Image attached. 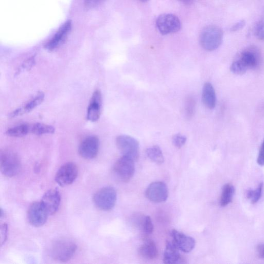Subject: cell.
<instances>
[{
	"label": "cell",
	"mask_w": 264,
	"mask_h": 264,
	"mask_svg": "<svg viewBox=\"0 0 264 264\" xmlns=\"http://www.w3.org/2000/svg\"><path fill=\"white\" fill-rule=\"evenodd\" d=\"M76 249L77 246L73 241L62 238L57 239L52 243L49 254L55 260L66 262L72 258Z\"/></svg>",
	"instance_id": "cell-1"
},
{
	"label": "cell",
	"mask_w": 264,
	"mask_h": 264,
	"mask_svg": "<svg viewBox=\"0 0 264 264\" xmlns=\"http://www.w3.org/2000/svg\"><path fill=\"white\" fill-rule=\"evenodd\" d=\"M259 59V55L255 51L251 49L243 51L231 65V71L237 75L244 74L248 70L256 68Z\"/></svg>",
	"instance_id": "cell-2"
},
{
	"label": "cell",
	"mask_w": 264,
	"mask_h": 264,
	"mask_svg": "<svg viewBox=\"0 0 264 264\" xmlns=\"http://www.w3.org/2000/svg\"><path fill=\"white\" fill-rule=\"evenodd\" d=\"M223 36V32L219 27L214 26H208L201 32L200 45L207 51H214L221 45Z\"/></svg>",
	"instance_id": "cell-3"
},
{
	"label": "cell",
	"mask_w": 264,
	"mask_h": 264,
	"mask_svg": "<svg viewBox=\"0 0 264 264\" xmlns=\"http://www.w3.org/2000/svg\"><path fill=\"white\" fill-rule=\"evenodd\" d=\"M1 171L6 177L12 178L21 169V162L17 154L12 150L5 149L0 153Z\"/></svg>",
	"instance_id": "cell-4"
},
{
	"label": "cell",
	"mask_w": 264,
	"mask_h": 264,
	"mask_svg": "<svg viewBox=\"0 0 264 264\" xmlns=\"http://www.w3.org/2000/svg\"><path fill=\"white\" fill-rule=\"evenodd\" d=\"M93 201L99 209L108 211L115 207L117 201V192L112 187H107L100 189L95 194Z\"/></svg>",
	"instance_id": "cell-5"
},
{
	"label": "cell",
	"mask_w": 264,
	"mask_h": 264,
	"mask_svg": "<svg viewBox=\"0 0 264 264\" xmlns=\"http://www.w3.org/2000/svg\"><path fill=\"white\" fill-rule=\"evenodd\" d=\"M116 145L123 156L128 157L134 161L138 160L139 145L136 139L128 135H120L116 138Z\"/></svg>",
	"instance_id": "cell-6"
},
{
	"label": "cell",
	"mask_w": 264,
	"mask_h": 264,
	"mask_svg": "<svg viewBox=\"0 0 264 264\" xmlns=\"http://www.w3.org/2000/svg\"><path fill=\"white\" fill-rule=\"evenodd\" d=\"M156 26L159 32L164 35L177 33L181 28L180 20L171 14L160 15L156 19Z\"/></svg>",
	"instance_id": "cell-7"
},
{
	"label": "cell",
	"mask_w": 264,
	"mask_h": 264,
	"mask_svg": "<svg viewBox=\"0 0 264 264\" xmlns=\"http://www.w3.org/2000/svg\"><path fill=\"white\" fill-rule=\"evenodd\" d=\"M134 160L123 156L116 162L114 171L116 176L122 181L128 182L133 178L135 173Z\"/></svg>",
	"instance_id": "cell-8"
},
{
	"label": "cell",
	"mask_w": 264,
	"mask_h": 264,
	"mask_svg": "<svg viewBox=\"0 0 264 264\" xmlns=\"http://www.w3.org/2000/svg\"><path fill=\"white\" fill-rule=\"evenodd\" d=\"M78 175L76 165L72 162H67L57 171L55 181L60 187H65L73 184Z\"/></svg>",
	"instance_id": "cell-9"
},
{
	"label": "cell",
	"mask_w": 264,
	"mask_h": 264,
	"mask_svg": "<svg viewBox=\"0 0 264 264\" xmlns=\"http://www.w3.org/2000/svg\"><path fill=\"white\" fill-rule=\"evenodd\" d=\"M49 215L40 201L33 203L29 208L27 216L30 224L33 226L39 227L45 224Z\"/></svg>",
	"instance_id": "cell-10"
},
{
	"label": "cell",
	"mask_w": 264,
	"mask_h": 264,
	"mask_svg": "<svg viewBox=\"0 0 264 264\" xmlns=\"http://www.w3.org/2000/svg\"><path fill=\"white\" fill-rule=\"evenodd\" d=\"M148 199L154 203L166 201L168 197L166 185L162 182H155L149 186L145 193Z\"/></svg>",
	"instance_id": "cell-11"
},
{
	"label": "cell",
	"mask_w": 264,
	"mask_h": 264,
	"mask_svg": "<svg viewBox=\"0 0 264 264\" xmlns=\"http://www.w3.org/2000/svg\"><path fill=\"white\" fill-rule=\"evenodd\" d=\"M99 140L97 137L91 136L83 140L79 146V155L86 159L95 158L99 152Z\"/></svg>",
	"instance_id": "cell-12"
},
{
	"label": "cell",
	"mask_w": 264,
	"mask_h": 264,
	"mask_svg": "<svg viewBox=\"0 0 264 264\" xmlns=\"http://www.w3.org/2000/svg\"><path fill=\"white\" fill-rule=\"evenodd\" d=\"M72 29V22L68 20L61 26L53 37L46 44L45 48L49 51H52L62 46Z\"/></svg>",
	"instance_id": "cell-13"
},
{
	"label": "cell",
	"mask_w": 264,
	"mask_h": 264,
	"mask_svg": "<svg viewBox=\"0 0 264 264\" xmlns=\"http://www.w3.org/2000/svg\"><path fill=\"white\" fill-rule=\"evenodd\" d=\"M170 235L172 238V242L180 251L185 253H189L195 247V240L192 237L175 230H172Z\"/></svg>",
	"instance_id": "cell-14"
},
{
	"label": "cell",
	"mask_w": 264,
	"mask_h": 264,
	"mask_svg": "<svg viewBox=\"0 0 264 264\" xmlns=\"http://www.w3.org/2000/svg\"><path fill=\"white\" fill-rule=\"evenodd\" d=\"M60 193L57 189H55L46 192L41 202L48 214L52 215L57 212L60 204Z\"/></svg>",
	"instance_id": "cell-15"
},
{
	"label": "cell",
	"mask_w": 264,
	"mask_h": 264,
	"mask_svg": "<svg viewBox=\"0 0 264 264\" xmlns=\"http://www.w3.org/2000/svg\"><path fill=\"white\" fill-rule=\"evenodd\" d=\"M101 105H102V96L99 91L94 92L92 97L87 109V118L89 120L96 122L100 118Z\"/></svg>",
	"instance_id": "cell-16"
},
{
	"label": "cell",
	"mask_w": 264,
	"mask_h": 264,
	"mask_svg": "<svg viewBox=\"0 0 264 264\" xmlns=\"http://www.w3.org/2000/svg\"><path fill=\"white\" fill-rule=\"evenodd\" d=\"M45 98L43 93H39L30 102L24 107L16 109L10 115L11 118H14L25 114L30 113L37 108L39 105L42 104Z\"/></svg>",
	"instance_id": "cell-17"
},
{
	"label": "cell",
	"mask_w": 264,
	"mask_h": 264,
	"mask_svg": "<svg viewBox=\"0 0 264 264\" xmlns=\"http://www.w3.org/2000/svg\"><path fill=\"white\" fill-rule=\"evenodd\" d=\"M179 251L172 241H167L164 254V262L165 263H180L182 260V257Z\"/></svg>",
	"instance_id": "cell-18"
},
{
	"label": "cell",
	"mask_w": 264,
	"mask_h": 264,
	"mask_svg": "<svg viewBox=\"0 0 264 264\" xmlns=\"http://www.w3.org/2000/svg\"><path fill=\"white\" fill-rule=\"evenodd\" d=\"M202 100L205 106L209 109H213L216 107V93L210 83H206L203 88Z\"/></svg>",
	"instance_id": "cell-19"
},
{
	"label": "cell",
	"mask_w": 264,
	"mask_h": 264,
	"mask_svg": "<svg viewBox=\"0 0 264 264\" xmlns=\"http://www.w3.org/2000/svg\"><path fill=\"white\" fill-rule=\"evenodd\" d=\"M139 254L147 259H155L158 256V250L155 242L152 240L146 241L138 250Z\"/></svg>",
	"instance_id": "cell-20"
},
{
	"label": "cell",
	"mask_w": 264,
	"mask_h": 264,
	"mask_svg": "<svg viewBox=\"0 0 264 264\" xmlns=\"http://www.w3.org/2000/svg\"><path fill=\"white\" fill-rule=\"evenodd\" d=\"M55 128L51 126L41 123H36L30 125V133L36 135L53 134Z\"/></svg>",
	"instance_id": "cell-21"
},
{
	"label": "cell",
	"mask_w": 264,
	"mask_h": 264,
	"mask_svg": "<svg viewBox=\"0 0 264 264\" xmlns=\"http://www.w3.org/2000/svg\"><path fill=\"white\" fill-rule=\"evenodd\" d=\"M234 193V188L230 184L226 185L223 187L220 198V205L221 207L228 206L232 201Z\"/></svg>",
	"instance_id": "cell-22"
},
{
	"label": "cell",
	"mask_w": 264,
	"mask_h": 264,
	"mask_svg": "<svg viewBox=\"0 0 264 264\" xmlns=\"http://www.w3.org/2000/svg\"><path fill=\"white\" fill-rule=\"evenodd\" d=\"M148 157L158 165L163 163L164 158L162 151L158 146H154L148 148L146 151Z\"/></svg>",
	"instance_id": "cell-23"
},
{
	"label": "cell",
	"mask_w": 264,
	"mask_h": 264,
	"mask_svg": "<svg viewBox=\"0 0 264 264\" xmlns=\"http://www.w3.org/2000/svg\"><path fill=\"white\" fill-rule=\"evenodd\" d=\"M29 133H30V125L22 124L8 129L6 132V134L13 137H22Z\"/></svg>",
	"instance_id": "cell-24"
},
{
	"label": "cell",
	"mask_w": 264,
	"mask_h": 264,
	"mask_svg": "<svg viewBox=\"0 0 264 264\" xmlns=\"http://www.w3.org/2000/svg\"><path fill=\"white\" fill-rule=\"evenodd\" d=\"M196 101L192 97L188 98L186 104V112L188 118H191L195 113Z\"/></svg>",
	"instance_id": "cell-25"
},
{
	"label": "cell",
	"mask_w": 264,
	"mask_h": 264,
	"mask_svg": "<svg viewBox=\"0 0 264 264\" xmlns=\"http://www.w3.org/2000/svg\"><path fill=\"white\" fill-rule=\"evenodd\" d=\"M262 184L259 185L258 188L255 191H249L247 194V197L248 199H251L252 204H256L259 200L262 191Z\"/></svg>",
	"instance_id": "cell-26"
},
{
	"label": "cell",
	"mask_w": 264,
	"mask_h": 264,
	"mask_svg": "<svg viewBox=\"0 0 264 264\" xmlns=\"http://www.w3.org/2000/svg\"><path fill=\"white\" fill-rule=\"evenodd\" d=\"M142 227L143 228L144 232L146 234H151L152 233L154 227L152 220L149 216L145 217L143 223H142Z\"/></svg>",
	"instance_id": "cell-27"
},
{
	"label": "cell",
	"mask_w": 264,
	"mask_h": 264,
	"mask_svg": "<svg viewBox=\"0 0 264 264\" xmlns=\"http://www.w3.org/2000/svg\"><path fill=\"white\" fill-rule=\"evenodd\" d=\"M255 33L259 39L264 40V11L259 22L256 25Z\"/></svg>",
	"instance_id": "cell-28"
},
{
	"label": "cell",
	"mask_w": 264,
	"mask_h": 264,
	"mask_svg": "<svg viewBox=\"0 0 264 264\" xmlns=\"http://www.w3.org/2000/svg\"><path fill=\"white\" fill-rule=\"evenodd\" d=\"M187 137L181 134H177L174 136L172 142L174 146L178 148H181L186 143Z\"/></svg>",
	"instance_id": "cell-29"
},
{
	"label": "cell",
	"mask_w": 264,
	"mask_h": 264,
	"mask_svg": "<svg viewBox=\"0 0 264 264\" xmlns=\"http://www.w3.org/2000/svg\"><path fill=\"white\" fill-rule=\"evenodd\" d=\"M105 0H84V5L86 8L93 9L102 5Z\"/></svg>",
	"instance_id": "cell-30"
},
{
	"label": "cell",
	"mask_w": 264,
	"mask_h": 264,
	"mask_svg": "<svg viewBox=\"0 0 264 264\" xmlns=\"http://www.w3.org/2000/svg\"><path fill=\"white\" fill-rule=\"evenodd\" d=\"M1 231V245L3 246L6 242L8 239V227L6 223L1 225L0 228Z\"/></svg>",
	"instance_id": "cell-31"
},
{
	"label": "cell",
	"mask_w": 264,
	"mask_h": 264,
	"mask_svg": "<svg viewBox=\"0 0 264 264\" xmlns=\"http://www.w3.org/2000/svg\"><path fill=\"white\" fill-rule=\"evenodd\" d=\"M257 162L259 166H264V139L259 150Z\"/></svg>",
	"instance_id": "cell-32"
},
{
	"label": "cell",
	"mask_w": 264,
	"mask_h": 264,
	"mask_svg": "<svg viewBox=\"0 0 264 264\" xmlns=\"http://www.w3.org/2000/svg\"><path fill=\"white\" fill-rule=\"evenodd\" d=\"M34 64L35 60L34 58L32 57L25 62V63L22 66V69L29 70L33 67Z\"/></svg>",
	"instance_id": "cell-33"
},
{
	"label": "cell",
	"mask_w": 264,
	"mask_h": 264,
	"mask_svg": "<svg viewBox=\"0 0 264 264\" xmlns=\"http://www.w3.org/2000/svg\"><path fill=\"white\" fill-rule=\"evenodd\" d=\"M245 26V22L244 21H241L234 25L232 27L231 30L232 31L235 32L241 29Z\"/></svg>",
	"instance_id": "cell-34"
},
{
	"label": "cell",
	"mask_w": 264,
	"mask_h": 264,
	"mask_svg": "<svg viewBox=\"0 0 264 264\" xmlns=\"http://www.w3.org/2000/svg\"><path fill=\"white\" fill-rule=\"evenodd\" d=\"M257 251H258L259 256L261 258H264V245L259 246L257 247Z\"/></svg>",
	"instance_id": "cell-35"
},
{
	"label": "cell",
	"mask_w": 264,
	"mask_h": 264,
	"mask_svg": "<svg viewBox=\"0 0 264 264\" xmlns=\"http://www.w3.org/2000/svg\"><path fill=\"white\" fill-rule=\"evenodd\" d=\"M180 2L187 5H190L193 4L195 0H179Z\"/></svg>",
	"instance_id": "cell-36"
},
{
	"label": "cell",
	"mask_w": 264,
	"mask_h": 264,
	"mask_svg": "<svg viewBox=\"0 0 264 264\" xmlns=\"http://www.w3.org/2000/svg\"><path fill=\"white\" fill-rule=\"evenodd\" d=\"M139 1L143 3H145L148 1V0H139Z\"/></svg>",
	"instance_id": "cell-37"
}]
</instances>
